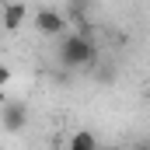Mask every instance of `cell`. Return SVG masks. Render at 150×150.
Returning <instances> with one entry per match:
<instances>
[{
  "instance_id": "obj_1",
  "label": "cell",
  "mask_w": 150,
  "mask_h": 150,
  "mask_svg": "<svg viewBox=\"0 0 150 150\" xmlns=\"http://www.w3.org/2000/svg\"><path fill=\"white\" fill-rule=\"evenodd\" d=\"M56 56H59V63H63L67 70H84V67H91V63H94L98 45L91 42V35H87L84 28H77V32H67V35L59 38Z\"/></svg>"
},
{
  "instance_id": "obj_2",
  "label": "cell",
  "mask_w": 150,
  "mask_h": 150,
  "mask_svg": "<svg viewBox=\"0 0 150 150\" xmlns=\"http://www.w3.org/2000/svg\"><path fill=\"white\" fill-rule=\"evenodd\" d=\"M32 28L42 38H63L67 35V11H56V7H38L32 14Z\"/></svg>"
},
{
  "instance_id": "obj_3",
  "label": "cell",
  "mask_w": 150,
  "mask_h": 150,
  "mask_svg": "<svg viewBox=\"0 0 150 150\" xmlns=\"http://www.w3.org/2000/svg\"><path fill=\"white\" fill-rule=\"evenodd\" d=\"M0 21H4L7 32H18V28L28 21V4H21V0H4V4H0Z\"/></svg>"
},
{
  "instance_id": "obj_4",
  "label": "cell",
  "mask_w": 150,
  "mask_h": 150,
  "mask_svg": "<svg viewBox=\"0 0 150 150\" xmlns=\"http://www.w3.org/2000/svg\"><path fill=\"white\" fill-rule=\"evenodd\" d=\"M0 119H4V129H7V133H21V129L28 126V112H25V105H18V101H7L4 112H0Z\"/></svg>"
},
{
  "instance_id": "obj_5",
  "label": "cell",
  "mask_w": 150,
  "mask_h": 150,
  "mask_svg": "<svg viewBox=\"0 0 150 150\" xmlns=\"http://www.w3.org/2000/svg\"><path fill=\"white\" fill-rule=\"evenodd\" d=\"M67 150H98V136L91 129H77L74 136L67 140Z\"/></svg>"
},
{
  "instance_id": "obj_6",
  "label": "cell",
  "mask_w": 150,
  "mask_h": 150,
  "mask_svg": "<svg viewBox=\"0 0 150 150\" xmlns=\"http://www.w3.org/2000/svg\"><path fill=\"white\" fill-rule=\"evenodd\" d=\"M0 84H11V67H7V63L0 67Z\"/></svg>"
},
{
  "instance_id": "obj_7",
  "label": "cell",
  "mask_w": 150,
  "mask_h": 150,
  "mask_svg": "<svg viewBox=\"0 0 150 150\" xmlns=\"http://www.w3.org/2000/svg\"><path fill=\"white\" fill-rule=\"evenodd\" d=\"M136 150H150V140H140V143H136Z\"/></svg>"
}]
</instances>
